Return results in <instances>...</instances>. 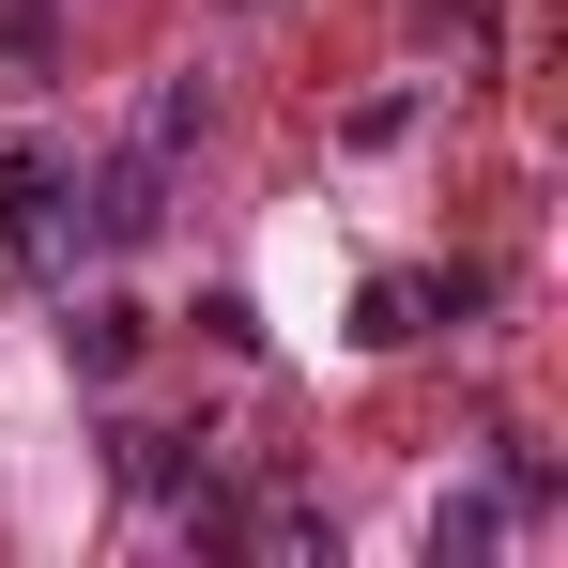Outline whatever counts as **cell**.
Masks as SVG:
<instances>
[{"instance_id": "1", "label": "cell", "mask_w": 568, "mask_h": 568, "mask_svg": "<svg viewBox=\"0 0 568 568\" xmlns=\"http://www.w3.org/2000/svg\"><path fill=\"white\" fill-rule=\"evenodd\" d=\"M0 246L16 262H62V170L47 154H0Z\"/></svg>"}, {"instance_id": "2", "label": "cell", "mask_w": 568, "mask_h": 568, "mask_svg": "<svg viewBox=\"0 0 568 568\" xmlns=\"http://www.w3.org/2000/svg\"><path fill=\"white\" fill-rule=\"evenodd\" d=\"M154 215H170V154L139 139V154H123V170H108V185H93V246H139Z\"/></svg>"}, {"instance_id": "3", "label": "cell", "mask_w": 568, "mask_h": 568, "mask_svg": "<svg viewBox=\"0 0 568 568\" xmlns=\"http://www.w3.org/2000/svg\"><path fill=\"white\" fill-rule=\"evenodd\" d=\"M62 338H78V369H123V354H139V323H123V307H78Z\"/></svg>"}]
</instances>
